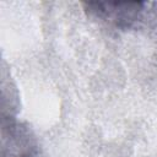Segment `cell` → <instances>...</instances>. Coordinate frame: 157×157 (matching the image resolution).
Listing matches in <instances>:
<instances>
[{"label": "cell", "mask_w": 157, "mask_h": 157, "mask_svg": "<svg viewBox=\"0 0 157 157\" xmlns=\"http://www.w3.org/2000/svg\"><path fill=\"white\" fill-rule=\"evenodd\" d=\"M144 2L119 1H88L83 2L85 9L93 16L120 28L130 27L139 20Z\"/></svg>", "instance_id": "cell-2"}, {"label": "cell", "mask_w": 157, "mask_h": 157, "mask_svg": "<svg viewBox=\"0 0 157 157\" xmlns=\"http://www.w3.org/2000/svg\"><path fill=\"white\" fill-rule=\"evenodd\" d=\"M2 157H36L37 144L31 130L17 120L2 117Z\"/></svg>", "instance_id": "cell-1"}]
</instances>
